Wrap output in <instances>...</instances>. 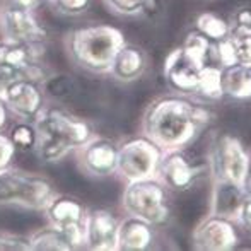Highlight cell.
<instances>
[{
	"label": "cell",
	"instance_id": "18",
	"mask_svg": "<svg viewBox=\"0 0 251 251\" xmlns=\"http://www.w3.org/2000/svg\"><path fill=\"white\" fill-rule=\"evenodd\" d=\"M154 243V226L135 215L120 221L116 234V251H144Z\"/></svg>",
	"mask_w": 251,
	"mask_h": 251
},
{
	"label": "cell",
	"instance_id": "13",
	"mask_svg": "<svg viewBox=\"0 0 251 251\" xmlns=\"http://www.w3.org/2000/svg\"><path fill=\"white\" fill-rule=\"evenodd\" d=\"M205 65H201L192 56H188L181 50V47L175 48L164 60V79L168 86L175 93L183 94V96L195 98L197 89H199L200 70Z\"/></svg>",
	"mask_w": 251,
	"mask_h": 251
},
{
	"label": "cell",
	"instance_id": "30",
	"mask_svg": "<svg viewBox=\"0 0 251 251\" xmlns=\"http://www.w3.org/2000/svg\"><path fill=\"white\" fill-rule=\"evenodd\" d=\"M238 224L243 226L246 231L251 232V195H248L245 205H243L241 214H239V217H238Z\"/></svg>",
	"mask_w": 251,
	"mask_h": 251
},
{
	"label": "cell",
	"instance_id": "3",
	"mask_svg": "<svg viewBox=\"0 0 251 251\" xmlns=\"http://www.w3.org/2000/svg\"><path fill=\"white\" fill-rule=\"evenodd\" d=\"M125 45V36L109 24H89L77 27L67 40L70 58L80 69L94 74H108L116 51Z\"/></svg>",
	"mask_w": 251,
	"mask_h": 251
},
{
	"label": "cell",
	"instance_id": "4",
	"mask_svg": "<svg viewBox=\"0 0 251 251\" xmlns=\"http://www.w3.org/2000/svg\"><path fill=\"white\" fill-rule=\"evenodd\" d=\"M53 197V185L43 176L10 166L0 171V207L17 205L29 210H45Z\"/></svg>",
	"mask_w": 251,
	"mask_h": 251
},
{
	"label": "cell",
	"instance_id": "25",
	"mask_svg": "<svg viewBox=\"0 0 251 251\" xmlns=\"http://www.w3.org/2000/svg\"><path fill=\"white\" fill-rule=\"evenodd\" d=\"M152 0H104L106 7L111 12L123 17H133L140 14H147Z\"/></svg>",
	"mask_w": 251,
	"mask_h": 251
},
{
	"label": "cell",
	"instance_id": "16",
	"mask_svg": "<svg viewBox=\"0 0 251 251\" xmlns=\"http://www.w3.org/2000/svg\"><path fill=\"white\" fill-rule=\"evenodd\" d=\"M120 219L108 208L87 212L86 248L93 251H116V234Z\"/></svg>",
	"mask_w": 251,
	"mask_h": 251
},
{
	"label": "cell",
	"instance_id": "8",
	"mask_svg": "<svg viewBox=\"0 0 251 251\" xmlns=\"http://www.w3.org/2000/svg\"><path fill=\"white\" fill-rule=\"evenodd\" d=\"M48 222L63 232L74 250L86 248L87 236V208L82 201L69 195H55L45 207Z\"/></svg>",
	"mask_w": 251,
	"mask_h": 251
},
{
	"label": "cell",
	"instance_id": "32",
	"mask_svg": "<svg viewBox=\"0 0 251 251\" xmlns=\"http://www.w3.org/2000/svg\"><path fill=\"white\" fill-rule=\"evenodd\" d=\"M5 123H7V106L2 98H0V130L5 126Z\"/></svg>",
	"mask_w": 251,
	"mask_h": 251
},
{
	"label": "cell",
	"instance_id": "14",
	"mask_svg": "<svg viewBox=\"0 0 251 251\" xmlns=\"http://www.w3.org/2000/svg\"><path fill=\"white\" fill-rule=\"evenodd\" d=\"M199 168L183 149L162 152L155 178L171 192H186L193 186Z\"/></svg>",
	"mask_w": 251,
	"mask_h": 251
},
{
	"label": "cell",
	"instance_id": "20",
	"mask_svg": "<svg viewBox=\"0 0 251 251\" xmlns=\"http://www.w3.org/2000/svg\"><path fill=\"white\" fill-rule=\"evenodd\" d=\"M221 86L224 98L245 101L251 98V65L248 63H231L221 67Z\"/></svg>",
	"mask_w": 251,
	"mask_h": 251
},
{
	"label": "cell",
	"instance_id": "2",
	"mask_svg": "<svg viewBox=\"0 0 251 251\" xmlns=\"http://www.w3.org/2000/svg\"><path fill=\"white\" fill-rule=\"evenodd\" d=\"M38 132L36 154L53 164L74 149H80L93 137L89 123L62 108H43L34 118Z\"/></svg>",
	"mask_w": 251,
	"mask_h": 251
},
{
	"label": "cell",
	"instance_id": "29",
	"mask_svg": "<svg viewBox=\"0 0 251 251\" xmlns=\"http://www.w3.org/2000/svg\"><path fill=\"white\" fill-rule=\"evenodd\" d=\"M16 152L17 151H16V147H14L10 137L0 130V171L9 168L14 155H16Z\"/></svg>",
	"mask_w": 251,
	"mask_h": 251
},
{
	"label": "cell",
	"instance_id": "11",
	"mask_svg": "<svg viewBox=\"0 0 251 251\" xmlns=\"http://www.w3.org/2000/svg\"><path fill=\"white\" fill-rule=\"evenodd\" d=\"M43 87L38 80L21 77L0 84V98L7 109L23 120H34L43 109Z\"/></svg>",
	"mask_w": 251,
	"mask_h": 251
},
{
	"label": "cell",
	"instance_id": "21",
	"mask_svg": "<svg viewBox=\"0 0 251 251\" xmlns=\"http://www.w3.org/2000/svg\"><path fill=\"white\" fill-rule=\"evenodd\" d=\"M201 101H219L224 98L221 86V67L210 62L200 70V80L197 96Z\"/></svg>",
	"mask_w": 251,
	"mask_h": 251
},
{
	"label": "cell",
	"instance_id": "5",
	"mask_svg": "<svg viewBox=\"0 0 251 251\" xmlns=\"http://www.w3.org/2000/svg\"><path fill=\"white\" fill-rule=\"evenodd\" d=\"M122 207L125 214L144 219L154 227L166 224L171 217L168 188L157 178L126 183L122 195Z\"/></svg>",
	"mask_w": 251,
	"mask_h": 251
},
{
	"label": "cell",
	"instance_id": "10",
	"mask_svg": "<svg viewBox=\"0 0 251 251\" xmlns=\"http://www.w3.org/2000/svg\"><path fill=\"white\" fill-rule=\"evenodd\" d=\"M238 245V222L221 215H205L192 232V246L199 251H231Z\"/></svg>",
	"mask_w": 251,
	"mask_h": 251
},
{
	"label": "cell",
	"instance_id": "24",
	"mask_svg": "<svg viewBox=\"0 0 251 251\" xmlns=\"http://www.w3.org/2000/svg\"><path fill=\"white\" fill-rule=\"evenodd\" d=\"M17 152H34L38 146V132L34 123H17L9 133Z\"/></svg>",
	"mask_w": 251,
	"mask_h": 251
},
{
	"label": "cell",
	"instance_id": "19",
	"mask_svg": "<svg viewBox=\"0 0 251 251\" xmlns=\"http://www.w3.org/2000/svg\"><path fill=\"white\" fill-rule=\"evenodd\" d=\"M147 69V53L137 45L125 43L113 58L109 75L118 82H135L144 75Z\"/></svg>",
	"mask_w": 251,
	"mask_h": 251
},
{
	"label": "cell",
	"instance_id": "9",
	"mask_svg": "<svg viewBox=\"0 0 251 251\" xmlns=\"http://www.w3.org/2000/svg\"><path fill=\"white\" fill-rule=\"evenodd\" d=\"M41 45L19 43V41L0 40V84L12 79H34L41 82V69L38 65Z\"/></svg>",
	"mask_w": 251,
	"mask_h": 251
},
{
	"label": "cell",
	"instance_id": "17",
	"mask_svg": "<svg viewBox=\"0 0 251 251\" xmlns=\"http://www.w3.org/2000/svg\"><path fill=\"white\" fill-rule=\"evenodd\" d=\"M246 199H248V192L245 185L227 181V179H212L208 214L221 215L238 222Z\"/></svg>",
	"mask_w": 251,
	"mask_h": 251
},
{
	"label": "cell",
	"instance_id": "1",
	"mask_svg": "<svg viewBox=\"0 0 251 251\" xmlns=\"http://www.w3.org/2000/svg\"><path fill=\"white\" fill-rule=\"evenodd\" d=\"M210 120L212 113L205 104L175 93L151 102L144 113L142 132L162 152L185 149Z\"/></svg>",
	"mask_w": 251,
	"mask_h": 251
},
{
	"label": "cell",
	"instance_id": "7",
	"mask_svg": "<svg viewBox=\"0 0 251 251\" xmlns=\"http://www.w3.org/2000/svg\"><path fill=\"white\" fill-rule=\"evenodd\" d=\"M161 157L162 151L142 133L140 137L130 139L123 142L122 146H118L116 173L126 183L137 181V179L155 178Z\"/></svg>",
	"mask_w": 251,
	"mask_h": 251
},
{
	"label": "cell",
	"instance_id": "12",
	"mask_svg": "<svg viewBox=\"0 0 251 251\" xmlns=\"http://www.w3.org/2000/svg\"><path fill=\"white\" fill-rule=\"evenodd\" d=\"M0 34L5 40L33 45H43L48 36L45 26L40 24L33 10L14 3L0 10Z\"/></svg>",
	"mask_w": 251,
	"mask_h": 251
},
{
	"label": "cell",
	"instance_id": "28",
	"mask_svg": "<svg viewBox=\"0 0 251 251\" xmlns=\"http://www.w3.org/2000/svg\"><path fill=\"white\" fill-rule=\"evenodd\" d=\"M0 251H31L29 238L0 232Z\"/></svg>",
	"mask_w": 251,
	"mask_h": 251
},
{
	"label": "cell",
	"instance_id": "23",
	"mask_svg": "<svg viewBox=\"0 0 251 251\" xmlns=\"http://www.w3.org/2000/svg\"><path fill=\"white\" fill-rule=\"evenodd\" d=\"M195 26H197V31H200L203 36H207L212 43L226 40V38L229 36V31H231L229 21L215 12L199 14L195 21Z\"/></svg>",
	"mask_w": 251,
	"mask_h": 251
},
{
	"label": "cell",
	"instance_id": "33",
	"mask_svg": "<svg viewBox=\"0 0 251 251\" xmlns=\"http://www.w3.org/2000/svg\"><path fill=\"white\" fill-rule=\"evenodd\" d=\"M245 188L248 192V195H251V152H250V164H248V176H246L245 181Z\"/></svg>",
	"mask_w": 251,
	"mask_h": 251
},
{
	"label": "cell",
	"instance_id": "27",
	"mask_svg": "<svg viewBox=\"0 0 251 251\" xmlns=\"http://www.w3.org/2000/svg\"><path fill=\"white\" fill-rule=\"evenodd\" d=\"M56 12L63 16H79L86 12L91 5V0H50Z\"/></svg>",
	"mask_w": 251,
	"mask_h": 251
},
{
	"label": "cell",
	"instance_id": "22",
	"mask_svg": "<svg viewBox=\"0 0 251 251\" xmlns=\"http://www.w3.org/2000/svg\"><path fill=\"white\" fill-rule=\"evenodd\" d=\"M31 251H72L74 246L69 239L63 236L62 231H58L53 226L43 227L36 231L29 238Z\"/></svg>",
	"mask_w": 251,
	"mask_h": 251
},
{
	"label": "cell",
	"instance_id": "26",
	"mask_svg": "<svg viewBox=\"0 0 251 251\" xmlns=\"http://www.w3.org/2000/svg\"><path fill=\"white\" fill-rule=\"evenodd\" d=\"M43 93H48L53 98H65L74 91V82L67 75H51L43 80Z\"/></svg>",
	"mask_w": 251,
	"mask_h": 251
},
{
	"label": "cell",
	"instance_id": "15",
	"mask_svg": "<svg viewBox=\"0 0 251 251\" xmlns=\"http://www.w3.org/2000/svg\"><path fill=\"white\" fill-rule=\"evenodd\" d=\"M118 146L104 137H91L80 147V166L91 176L106 178L116 173Z\"/></svg>",
	"mask_w": 251,
	"mask_h": 251
},
{
	"label": "cell",
	"instance_id": "31",
	"mask_svg": "<svg viewBox=\"0 0 251 251\" xmlns=\"http://www.w3.org/2000/svg\"><path fill=\"white\" fill-rule=\"evenodd\" d=\"M45 0H10V3L14 5H19V7H24V9H36L40 3H43Z\"/></svg>",
	"mask_w": 251,
	"mask_h": 251
},
{
	"label": "cell",
	"instance_id": "6",
	"mask_svg": "<svg viewBox=\"0 0 251 251\" xmlns=\"http://www.w3.org/2000/svg\"><path fill=\"white\" fill-rule=\"evenodd\" d=\"M250 152L238 137L221 133L214 139L208 155V169L212 179H227L245 185L248 176Z\"/></svg>",
	"mask_w": 251,
	"mask_h": 251
}]
</instances>
